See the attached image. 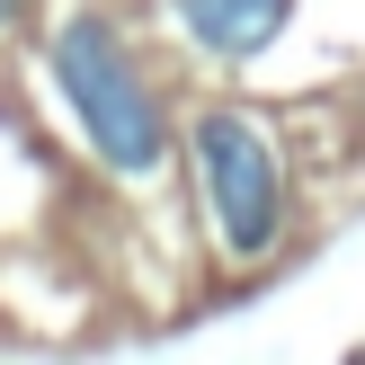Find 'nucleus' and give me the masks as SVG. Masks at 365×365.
I'll use <instances>...</instances> for the list:
<instances>
[{
  "label": "nucleus",
  "mask_w": 365,
  "mask_h": 365,
  "mask_svg": "<svg viewBox=\"0 0 365 365\" xmlns=\"http://www.w3.org/2000/svg\"><path fill=\"white\" fill-rule=\"evenodd\" d=\"M170 18L196 36L205 53H259V45H277L285 36V18H294V0H170Z\"/></svg>",
  "instance_id": "nucleus-3"
},
{
  "label": "nucleus",
  "mask_w": 365,
  "mask_h": 365,
  "mask_svg": "<svg viewBox=\"0 0 365 365\" xmlns=\"http://www.w3.org/2000/svg\"><path fill=\"white\" fill-rule=\"evenodd\" d=\"M27 9H36V0H0V36H9L18 18H27Z\"/></svg>",
  "instance_id": "nucleus-4"
},
{
  "label": "nucleus",
  "mask_w": 365,
  "mask_h": 365,
  "mask_svg": "<svg viewBox=\"0 0 365 365\" xmlns=\"http://www.w3.org/2000/svg\"><path fill=\"white\" fill-rule=\"evenodd\" d=\"M45 71H53V89H63V107L81 116L89 152H98L116 178H152L160 160H170V116H160L143 63L125 53V36L107 27L98 9H81V18L53 27Z\"/></svg>",
  "instance_id": "nucleus-1"
},
{
  "label": "nucleus",
  "mask_w": 365,
  "mask_h": 365,
  "mask_svg": "<svg viewBox=\"0 0 365 365\" xmlns=\"http://www.w3.org/2000/svg\"><path fill=\"white\" fill-rule=\"evenodd\" d=\"M187 152H196V178H205V205H214V232H223L232 259H267L285 241V152L259 116L241 107H214V116L187 125Z\"/></svg>",
  "instance_id": "nucleus-2"
}]
</instances>
